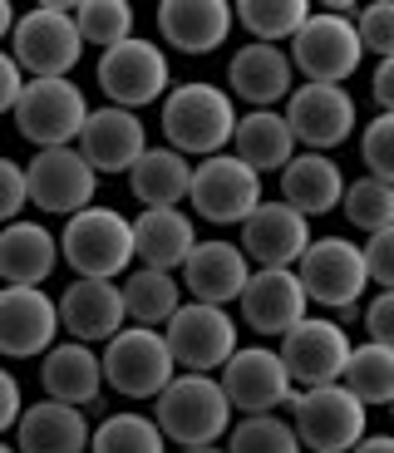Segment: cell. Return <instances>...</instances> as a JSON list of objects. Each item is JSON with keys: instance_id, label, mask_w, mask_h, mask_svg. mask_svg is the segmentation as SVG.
I'll use <instances>...</instances> for the list:
<instances>
[{"instance_id": "6da1fadb", "label": "cell", "mask_w": 394, "mask_h": 453, "mask_svg": "<svg viewBox=\"0 0 394 453\" xmlns=\"http://www.w3.org/2000/svg\"><path fill=\"white\" fill-rule=\"evenodd\" d=\"M158 124H163V138H168L173 153L182 158H212V153H227L232 143V128H236V104L227 89L207 80H192V84H178V89L163 94V113H158Z\"/></svg>"}, {"instance_id": "7a4b0ae2", "label": "cell", "mask_w": 394, "mask_h": 453, "mask_svg": "<svg viewBox=\"0 0 394 453\" xmlns=\"http://www.w3.org/2000/svg\"><path fill=\"white\" fill-rule=\"evenodd\" d=\"M232 404H227L217 374H173L163 395H158L153 424L168 443H182V449H203V443H222L227 429H232Z\"/></svg>"}, {"instance_id": "3957f363", "label": "cell", "mask_w": 394, "mask_h": 453, "mask_svg": "<svg viewBox=\"0 0 394 453\" xmlns=\"http://www.w3.org/2000/svg\"><path fill=\"white\" fill-rule=\"evenodd\" d=\"M55 247L79 281H119L134 266V232L119 207H84V212L65 217Z\"/></svg>"}, {"instance_id": "277c9868", "label": "cell", "mask_w": 394, "mask_h": 453, "mask_svg": "<svg viewBox=\"0 0 394 453\" xmlns=\"http://www.w3.org/2000/svg\"><path fill=\"white\" fill-rule=\"evenodd\" d=\"M74 0H40L35 11L15 15L11 59L25 80H69V69L84 55V40L74 30Z\"/></svg>"}, {"instance_id": "5b68a950", "label": "cell", "mask_w": 394, "mask_h": 453, "mask_svg": "<svg viewBox=\"0 0 394 453\" xmlns=\"http://www.w3.org/2000/svg\"><path fill=\"white\" fill-rule=\"evenodd\" d=\"M94 80H99L104 99L113 109H148V104H163V94L173 89V65L168 50L158 40H143V35H128L119 45H109L94 65Z\"/></svg>"}, {"instance_id": "8992f818", "label": "cell", "mask_w": 394, "mask_h": 453, "mask_svg": "<svg viewBox=\"0 0 394 453\" xmlns=\"http://www.w3.org/2000/svg\"><path fill=\"white\" fill-rule=\"evenodd\" d=\"M286 45H291L286 59H291L296 74H305V84H345L360 74V59H365L355 20L340 11H311Z\"/></svg>"}, {"instance_id": "52a82bcc", "label": "cell", "mask_w": 394, "mask_h": 453, "mask_svg": "<svg viewBox=\"0 0 394 453\" xmlns=\"http://www.w3.org/2000/svg\"><path fill=\"white\" fill-rule=\"evenodd\" d=\"M291 429H296L301 453H350L365 434H370V409L340 385L296 389Z\"/></svg>"}, {"instance_id": "ba28073f", "label": "cell", "mask_w": 394, "mask_h": 453, "mask_svg": "<svg viewBox=\"0 0 394 453\" xmlns=\"http://www.w3.org/2000/svg\"><path fill=\"white\" fill-rule=\"evenodd\" d=\"M291 272L311 306L340 311V316H350L365 301V291H370L365 257L350 237H311V247L301 251V261H296Z\"/></svg>"}, {"instance_id": "9c48e42d", "label": "cell", "mask_w": 394, "mask_h": 453, "mask_svg": "<svg viewBox=\"0 0 394 453\" xmlns=\"http://www.w3.org/2000/svg\"><path fill=\"white\" fill-rule=\"evenodd\" d=\"M99 374L104 389L124 399H158L168 385L178 365H173L168 345H163V330H143V326H124L119 335L104 340L99 355Z\"/></svg>"}, {"instance_id": "30bf717a", "label": "cell", "mask_w": 394, "mask_h": 453, "mask_svg": "<svg viewBox=\"0 0 394 453\" xmlns=\"http://www.w3.org/2000/svg\"><path fill=\"white\" fill-rule=\"evenodd\" d=\"M11 113L20 138L35 143V153L40 148H74L79 128L89 119V99L74 80H25Z\"/></svg>"}, {"instance_id": "8fae6325", "label": "cell", "mask_w": 394, "mask_h": 453, "mask_svg": "<svg viewBox=\"0 0 394 453\" xmlns=\"http://www.w3.org/2000/svg\"><path fill=\"white\" fill-rule=\"evenodd\" d=\"M261 203H267L261 178L242 158H232V153H212V158H203L197 168H192L188 207L203 217V222H212V226H242Z\"/></svg>"}, {"instance_id": "7c38bea8", "label": "cell", "mask_w": 394, "mask_h": 453, "mask_svg": "<svg viewBox=\"0 0 394 453\" xmlns=\"http://www.w3.org/2000/svg\"><path fill=\"white\" fill-rule=\"evenodd\" d=\"M163 345L182 374H217L236 350V320L222 306L182 301L163 326Z\"/></svg>"}, {"instance_id": "4fadbf2b", "label": "cell", "mask_w": 394, "mask_h": 453, "mask_svg": "<svg viewBox=\"0 0 394 453\" xmlns=\"http://www.w3.org/2000/svg\"><path fill=\"white\" fill-rule=\"evenodd\" d=\"M217 385H222L232 414H282L296 399V385L286 380V365L271 345H236L232 360L217 370Z\"/></svg>"}, {"instance_id": "5bb4252c", "label": "cell", "mask_w": 394, "mask_h": 453, "mask_svg": "<svg viewBox=\"0 0 394 453\" xmlns=\"http://www.w3.org/2000/svg\"><path fill=\"white\" fill-rule=\"evenodd\" d=\"M282 119L301 153H330V148L350 143L360 113H355V94L345 84H301L286 94Z\"/></svg>"}, {"instance_id": "9a60e30c", "label": "cell", "mask_w": 394, "mask_h": 453, "mask_svg": "<svg viewBox=\"0 0 394 453\" xmlns=\"http://www.w3.org/2000/svg\"><path fill=\"white\" fill-rule=\"evenodd\" d=\"M350 330L340 320H321V316H305L301 326H291L276 345L286 365V380L296 389H321V385H340V370L350 360Z\"/></svg>"}, {"instance_id": "2e32d148", "label": "cell", "mask_w": 394, "mask_h": 453, "mask_svg": "<svg viewBox=\"0 0 394 453\" xmlns=\"http://www.w3.org/2000/svg\"><path fill=\"white\" fill-rule=\"evenodd\" d=\"M94 193H99V173L79 158V148H40L25 163V197L40 212L74 217L94 207Z\"/></svg>"}, {"instance_id": "e0dca14e", "label": "cell", "mask_w": 394, "mask_h": 453, "mask_svg": "<svg viewBox=\"0 0 394 453\" xmlns=\"http://www.w3.org/2000/svg\"><path fill=\"white\" fill-rule=\"evenodd\" d=\"M236 311H242V326L247 330L282 340L291 326H301L311 316V301H305L291 266H251L247 286L236 296Z\"/></svg>"}, {"instance_id": "ac0fdd59", "label": "cell", "mask_w": 394, "mask_h": 453, "mask_svg": "<svg viewBox=\"0 0 394 453\" xmlns=\"http://www.w3.org/2000/svg\"><path fill=\"white\" fill-rule=\"evenodd\" d=\"M55 340L59 316L45 286H0V355L5 360H40Z\"/></svg>"}, {"instance_id": "d6986e66", "label": "cell", "mask_w": 394, "mask_h": 453, "mask_svg": "<svg viewBox=\"0 0 394 453\" xmlns=\"http://www.w3.org/2000/svg\"><path fill=\"white\" fill-rule=\"evenodd\" d=\"M251 276V261L242 257L236 242L222 237H207L188 251V261L178 266V286L188 301H203V306H236V296Z\"/></svg>"}, {"instance_id": "ffe728a7", "label": "cell", "mask_w": 394, "mask_h": 453, "mask_svg": "<svg viewBox=\"0 0 394 453\" xmlns=\"http://www.w3.org/2000/svg\"><path fill=\"white\" fill-rule=\"evenodd\" d=\"M74 148H79V158L89 163L94 173H128L138 158H143L148 128H143L138 113L104 104V109H89V119H84V128H79Z\"/></svg>"}, {"instance_id": "44dd1931", "label": "cell", "mask_w": 394, "mask_h": 453, "mask_svg": "<svg viewBox=\"0 0 394 453\" xmlns=\"http://www.w3.org/2000/svg\"><path fill=\"white\" fill-rule=\"evenodd\" d=\"M296 89V69L282 45H242L227 65V94L232 104H251V109H282L286 94Z\"/></svg>"}, {"instance_id": "7402d4cb", "label": "cell", "mask_w": 394, "mask_h": 453, "mask_svg": "<svg viewBox=\"0 0 394 453\" xmlns=\"http://www.w3.org/2000/svg\"><path fill=\"white\" fill-rule=\"evenodd\" d=\"M236 247H242V257L251 266H296L301 251L311 247V222L276 197V203H261L242 222V242Z\"/></svg>"}, {"instance_id": "603a6c76", "label": "cell", "mask_w": 394, "mask_h": 453, "mask_svg": "<svg viewBox=\"0 0 394 453\" xmlns=\"http://www.w3.org/2000/svg\"><path fill=\"white\" fill-rule=\"evenodd\" d=\"M55 316H59V330L79 345H104L109 335H119L128 326L119 281H79V276L55 301Z\"/></svg>"}, {"instance_id": "cb8c5ba5", "label": "cell", "mask_w": 394, "mask_h": 453, "mask_svg": "<svg viewBox=\"0 0 394 453\" xmlns=\"http://www.w3.org/2000/svg\"><path fill=\"white\" fill-rule=\"evenodd\" d=\"M134 232V261L148 272H173L188 261V251L197 247V222L182 207H143L138 217H128Z\"/></svg>"}, {"instance_id": "d4e9b609", "label": "cell", "mask_w": 394, "mask_h": 453, "mask_svg": "<svg viewBox=\"0 0 394 453\" xmlns=\"http://www.w3.org/2000/svg\"><path fill=\"white\" fill-rule=\"evenodd\" d=\"M232 5L227 0H163L158 5V35L178 55H212L232 35Z\"/></svg>"}, {"instance_id": "484cf974", "label": "cell", "mask_w": 394, "mask_h": 453, "mask_svg": "<svg viewBox=\"0 0 394 453\" xmlns=\"http://www.w3.org/2000/svg\"><path fill=\"white\" fill-rule=\"evenodd\" d=\"M40 385L45 399L69 409H84L104 395V374H99V355L94 345H79V340H55L45 355H40Z\"/></svg>"}, {"instance_id": "4316f807", "label": "cell", "mask_w": 394, "mask_h": 453, "mask_svg": "<svg viewBox=\"0 0 394 453\" xmlns=\"http://www.w3.org/2000/svg\"><path fill=\"white\" fill-rule=\"evenodd\" d=\"M15 453H89V419L84 409L55 404H25L15 419Z\"/></svg>"}, {"instance_id": "83f0119b", "label": "cell", "mask_w": 394, "mask_h": 453, "mask_svg": "<svg viewBox=\"0 0 394 453\" xmlns=\"http://www.w3.org/2000/svg\"><path fill=\"white\" fill-rule=\"evenodd\" d=\"M345 182L350 178L340 173V163L330 158V153H301V148H296V158L282 168V203L311 222V217L336 212Z\"/></svg>"}, {"instance_id": "f1b7e54d", "label": "cell", "mask_w": 394, "mask_h": 453, "mask_svg": "<svg viewBox=\"0 0 394 453\" xmlns=\"http://www.w3.org/2000/svg\"><path fill=\"white\" fill-rule=\"evenodd\" d=\"M227 153L242 158L257 178H267V173H282L286 163L296 158V138H291V128H286L282 109H247V113H236Z\"/></svg>"}, {"instance_id": "f546056e", "label": "cell", "mask_w": 394, "mask_h": 453, "mask_svg": "<svg viewBox=\"0 0 394 453\" xmlns=\"http://www.w3.org/2000/svg\"><path fill=\"white\" fill-rule=\"evenodd\" d=\"M59 266L55 232L30 217H15L11 226H0V281L5 286H45L50 272Z\"/></svg>"}, {"instance_id": "4dcf8cb0", "label": "cell", "mask_w": 394, "mask_h": 453, "mask_svg": "<svg viewBox=\"0 0 394 453\" xmlns=\"http://www.w3.org/2000/svg\"><path fill=\"white\" fill-rule=\"evenodd\" d=\"M188 182H192V163L182 153H173L168 143H148L143 158L128 168V193L143 207H178L188 203Z\"/></svg>"}, {"instance_id": "1f68e13d", "label": "cell", "mask_w": 394, "mask_h": 453, "mask_svg": "<svg viewBox=\"0 0 394 453\" xmlns=\"http://www.w3.org/2000/svg\"><path fill=\"white\" fill-rule=\"evenodd\" d=\"M119 296H124V320H134V326H143V330H163L173 311L188 301L182 286H178V276L173 272H148V266H128Z\"/></svg>"}, {"instance_id": "d6a6232c", "label": "cell", "mask_w": 394, "mask_h": 453, "mask_svg": "<svg viewBox=\"0 0 394 453\" xmlns=\"http://www.w3.org/2000/svg\"><path fill=\"white\" fill-rule=\"evenodd\" d=\"M340 389L360 399L365 409L394 399V345H350V360L340 370Z\"/></svg>"}, {"instance_id": "836d02e7", "label": "cell", "mask_w": 394, "mask_h": 453, "mask_svg": "<svg viewBox=\"0 0 394 453\" xmlns=\"http://www.w3.org/2000/svg\"><path fill=\"white\" fill-rule=\"evenodd\" d=\"M311 11L315 5H305V0H236L232 20L247 25L257 45H286V40L305 25Z\"/></svg>"}, {"instance_id": "e575fe53", "label": "cell", "mask_w": 394, "mask_h": 453, "mask_svg": "<svg viewBox=\"0 0 394 453\" xmlns=\"http://www.w3.org/2000/svg\"><path fill=\"white\" fill-rule=\"evenodd\" d=\"M89 453H168V439L158 434L153 414H109L99 429H89Z\"/></svg>"}, {"instance_id": "d590c367", "label": "cell", "mask_w": 394, "mask_h": 453, "mask_svg": "<svg viewBox=\"0 0 394 453\" xmlns=\"http://www.w3.org/2000/svg\"><path fill=\"white\" fill-rule=\"evenodd\" d=\"M340 212L355 232L375 237V232H390L394 226V182H380V178H355L345 182V193H340Z\"/></svg>"}, {"instance_id": "8d00e7d4", "label": "cell", "mask_w": 394, "mask_h": 453, "mask_svg": "<svg viewBox=\"0 0 394 453\" xmlns=\"http://www.w3.org/2000/svg\"><path fill=\"white\" fill-rule=\"evenodd\" d=\"M69 15H74L79 40L94 50H109V45H119V40L134 35V5L128 0H74Z\"/></svg>"}, {"instance_id": "74e56055", "label": "cell", "mask_w": 394, "mask_h": 453, "mask_svg": "<svg viewBox=\"0 0 394 453\" xmlns=\"http://www.w3.org/2000/svg\"><path fill=\"white\" fill-rule=\"evenodd\" d=\"M222 453H301V443H296L291 419H282V414H247L242 424L227 429Z\"/></svg>"}, {"instance_id": "f35d334b", "label": "cell", "mask_w": 394, "mask_h": 453, "mask_svg": "<svg viewBox=\"0 0 394 453\" xmlns=\"http://www.w3.org/2000/svg\"><path fill=\"white\" fill-rule=\"evenodd\" d=\"M360 158L370 168V178L394 182V113H375L360 134Z\"/></svg>"}, {"instance_id": "ab89813d", "label": "cell", "mask_w": 394, "mask_h": 453, "mask_svg": "<svg viewBox=\"0 0 394 453\" xmlns=\"http://www.w3.org/2000/svg\"><path fill=\"white\" fill-rule=\"evenodd\" d=\"M355 35H360V50H370L375 59H394V0L365 5L360 20H355Z\"/></svg>"}, {"instance_id": "60d3db41", "label": "cell", "mask_w": 394, "mask_h": 453, "mask_svg": "<svg viewBox=\"0 0 394 453\" xmlns=\"http://www.w3.org/2000/svg\"><path fill=\"white\" fill-rule=\"evenodd\" d=\"M360 257H365V276H370V286L394 291V226L390 232H375V237L360 247Z\"/></svg>"}, {"instance_id": "b9f144b4", "label": "cell", "mask_w": 394, "mask_h": 453, "mask_svg": "<svg viewBox=\"0 0 394 453\" xmlns=\"http://www.w3.org/2000/svg\"><path fill=\"white\" fill-rule=\"evenodd\" d=\"M25 207H30V197H25V163L0 153V226H11Z\"/></svg>"}, {"instance_id": "7bdbcfd3", "label": "cell", "mask_w": 394, "mask_h": 453, "mask_svg": "<svg viewBox=\"0 0 394 453\" xmlns=\"http://www.w3.org/2000/svg\"><path fill=\"white\" fill-rule=\"evenodd\" d=\"M365 335L370 345H394V291H375L365 301Z\"/></svg>"}, {"instance_id": "ee69618b", "label": "cell", "mask_w": 394, "mask_h": 453, "mask_svg": "<svg viewBox=\"0 0 394 453\" xmlns=\"http://www.w3.org/2000/svg\"><path fill=\"white\" fill-rule=\"evenodd\" d=\"M20 409H25V395H20V380H15L5 365H0V439L15 429V419H20Z\"/></svg>"}, {"instance_id": "f6af8a7d", "label": "cell", "mask_w": 394, "mask_h": 453, "mask_svg": "<svg viewBox=\"0 0 394 453\" xmlns=\"http://www.w3.org/2000/svg\"><path fill=\"white\" fill-rule=\"evenodd\" d=\"M20 89H25V74H20V65L11 59V50H0V113H11V109H15V99H20Z\"/></svg>"}, {"instance_id": "bcb514c9", "label": "cell", "mask_w": 394, "mask_h": 453, "mask_svg": "<svg viewBox=\"0 0 394 453\" xmlns=\"http://www.w3.org/2000/svg\"><path fill=\"white\" fill-rule=\"evenodd\" d=\"M370 94L380 104V113H394V59H380L370 74Z\"/></svg>"}, {"instance_id": "7dc6e473", "label": "cell", "mask_w": 394, "mask_h": 453, "mask_svg": "<svg viewBox=\"0 0 394 453\" xmlns=\"http://www.w3.org/2000/svg\"><path fill=\"white\" fill-rule=\"evenodd\" d=\"M350 453H394V439H390V434H365Z\"/></svg>"}, {"instance_id": "c3c4849f", "label": "cell", "mask_w": 394, "mask_h": 453, "mask_svg": "<svg viewBox=\"0 0 394 453\" xmlns=\"http://www.w3.org/2000/svg\"><path fill=\"white\" fill-rule=\"evenodd\" d=\"M11 30H15V5L0 0V40H11Z\"/></svg>"}, {"instance_id": "681fc988", "label": "cell", "mask_w": 394, "mask_h": 453, "mask_svg": "<svg viewBox=\"0 0 394 453\" xmlns=\"http://www.w3.org/2000/svg\"><path fill=\"white\" fill-rule=\"evenodd\" d=\"M178 453H222L217 443H203V449H178Z\"/></svg>"}, {"instance_id": "f907efd6", "label": "cell", "mask_w": 394, "mask_h": 453, "mask_svg": "<svg viewBox=\"0 0 394 453\" xmlns=\"http://www.w3.org/2000/svg\"><path fill=\"white\" fill-rule=\"evenodd\" d=\"M0 453H15V449H11V443H0Z\"/></svg>"}]
</instances>
